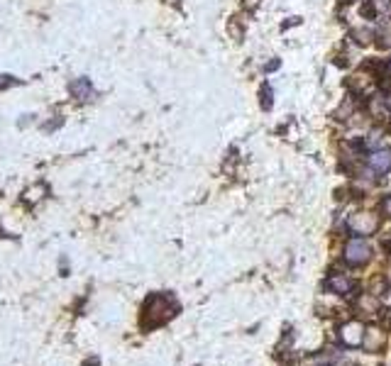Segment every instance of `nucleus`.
Masks as SVG:
<instances>
[{
    "label": "nucleus",
    "instance_id": "1",
    "mask_svg": "<svg viewBox=\"0 0 391 366\" xmlns=\"http://www.w3.org/2000/svg\"><path fill=\"white\" fill-rule=\"evenodd\" d=\"M172 300L167 298V295H152V298L147 300V305H144V313H142V323L144 328H154V325H162L164 320H169L174 315V305H169Z\"/></svg>",
    "mask_w": 391,
    "mask_h": 366
},
{
    "label": "nucleus",
    "instance_id": "3",
    "mask_svg": "<svg viewBox=\"0 0 391 366\" xmlns=\"http://www.w3.org/2000/svg\"><path fill=\"white\" fill-rule=\"evenodd\" d=\"M350 230H352L355 234H362V237H367V234H374L379 227V218L374 213H369V210H359V213H352L348 220Z\"/></svg>",
    "mask_w": 391,
    "mask_h": 366
},
{
    "label": "nucleus",
    "instance_id": "8",
    "mask_svg": "<svg viewBox=\"0 0 391 366\" xmlns=\"http://www.w3.org/2000/svg\"><path fill=\"white\" fill-rule=\"evenodd\" d=\"M71 91L76 93V95H81L83 100H86V98H91V95H93L91 86H88V81H83V78H81V81H76V83H74V86H71Z\"/></svg>",
    "mask_w": 391,
    "mask_h": 366
},
{
    "label": "nucleus",
    "instance_id": "5",
    "mask_svg": "<svg viewBox=\"0 0 391 366\" xmlns=\"http://www.w3.org/2000/svg\"><path fill=\"white\" fill-rule=\"evenodd\" d=\"M369 167H372V171H377V174H389L391 171V149L384 147V149L372 152V157H369Z\"/></svg>",
    "mask_w": 391,
    "mask_h": 366
},
{
    "label": "nucleus",
    "instance_id": "2",
    "mask_svg": "<svg viewBox=\"0 0 391 366\" xmlns=\"http://www.w3.org/2000/svg\"><path fill=\"white\" fill-rule=\"evenodd\" d=\"M369 259H372V247H369L364 239L355 237L345 244V262H348L350 267H364Z\"/></svg>",
    "mask_w": 391,
    "mask_h": 366
},
{
    "label": "nucleus",
    "instance_id": "6",
    "mask_svg": "<svg viewBox=\"0 0 391 366\" xmlns=\"http://www.w3.org/2000/svg\"><path fill=\"white\" fill-rule=\"evenodd\" d=\"M384 344H387V335L377 328H367L362 347L367 349V352H379V349H384Z\"/></svg>",
    "mask_w": 391,
    "mask_h": 366
},
{
    "label": "nucleus",
    "instance_id": "10",
    "mask_svg": "<svg viewBox=\"0 0 391 366\" xmlns=\"http://www.w3.org/2000/svg\"><path fill=\"white\" fill-rule=\"evenodd\" d=\"M389 69H391V62H389Z\"/></svg>",
    "mask_w": 391,
    "mask_h": 366
},
{
    "label": "nucleus",
    "instance_id": "4",
    "mask_svg": "<svg viewBox=\"0 0 391 366\" xmlns=\"http://www.w3.org/2000/svg\"><path fill=\"white\" fill-rule=\"evenodd\" d=\"M364 332H367V328H364L359 320H350V323H345L343 328H340V339H343V344H348V347H362L364 342Z\"/></svg>",
    "mask_w": 391,
    "mask_h": 366
},
{
    "label": "nucleus",
    "instance_id": "9",
    "mask_svg": "<svg viewBox=\"0 0 391 366\" xmlns=\"http://www.w3.org/2000/svg\"><path fill=\"white\" fill-rule=\"evenodd\" d=\"M345 366H352V364H345Z\"/></svg>",
    "mask_w": 391,
    "mask_h": 366
},
{
    "label": "nucleus",
    "instance_id": "7",
    "mask_svg": "<svg viewBox=\"0 0 391 366\" xmlns=\"http://www.w3.org/2000/svg\"><path fill=\"white\" fill-rule=\"evenodd\" d=\"M325 286H328V290H333V293H338V295H348L350 290H352V281L343 274H333Z\"/></svg>",
    "mask_w": 391,
    "mask_h": 366
}]
</instances>
